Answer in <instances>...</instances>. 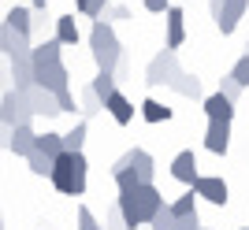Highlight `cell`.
<instances>
[{
  "instance_id": "1",
  "label": "cell",
  "mask_w": 249,
  "mask_h": 230,
  "mask_svg": "<svg viewBox=\"0 0 249 230\" xmlns=\"http://www.w3.org/2000/svg\"><path fill=\"white\" fill-rule=\"evenodd\" d=\"M30 67H34V85H41L45 93L71 89V71L63 63V45L56 37H49V41L30 49Z\"/></svg>"
},
{
  "instance_id": "2",
  "label": "cell",
  "mask_w": 249,
  "mask_h": 230,
  "mask_svg": "<svg viewBox=\"0 0 249 230\" xmlns=\"http://www.w3.org/2000/svg\"><path fill=\"white\" fill-rule=\"evenodd\" d=\"M115 208L123 215V227L126 230H142L153 223V215L164 208V193L149 182V186H138V189H119L115 197Z\"/></svg>"
},
{
  "instance_id": "3",
  "label": "cell",
  "mask_w": 249,
  "mask_h": 230,
  "mask_svg": "<svg viewBox=\"0 0 249 230\" xmlns=\"http://www.w3.org/2000/svg\"><path fill=\"white\" fill-rule=\"evenodd\" d=\"M49 178L63 197H82L86 178H89V160H86V152H63V156H56Z\"/></svg>"
},
{
  "instance_id": "4",
  "label": "cell",
  "mask_w": 249,
  "mask_h": 230,
  "mask_svg": "<svg viewBox=\"0 0 249 230\" xmlns=\"http://www.w3.org/2000/svg\"><path fill=\"white\" fill-rule=\"evenodd\" d=\"M89 56H93L97 71H115V63H119V56H123V45H119V37H115V26L104 19H93V26H89Z\"/></svg>"
},
{
  "instance_id": "5",
  "label": "cell",
  "mask_w": 249,
  "mask_h": 230,
  "mask_svg": "<svg viewBox=\"0 0 249 230\" xmlns=\"http://www.w3.org/2000/svg\"><path fill=\"white\" fill-rule=\"evenodd\" d=\"M34 112L19 89H4L0 93V130H15V126H30Z\"/></svg>"
},
{
  "instance_id": "6",
  "label": "cell",
  "mask_w": 249,
  "mask_h": 230,
  "mask_svg": "<svg viewBox=\"0 0 249 230\" xmlns=\"http://www.w3.org/2000/svg\"><path fill=\"white\" fill-rule=\"evenodd\" d=\"M178 74H182L178 52L164 49V52H156L153 60H149V67H145V85H167V89H171V82H175Z\"/></svg>"
},
{
  "instance_id": "7",
  "label": "cell",
  "mask_w": 249,
  "mask_h": 230,
  "mask_svg": "<svg viewBox=\"0 0 249 230\" xmlns=\"http://www.w3.org/2000/svg\"><path fill=\"white\" fill-rule=\"evenodd\" d=\"M194 197L197 200H208V204H216V208H223L227 204V197H231V189H227V182L219 175H197V182H194Z\"/></svg>"
},
{
  "instance_id": "8",
  "label": "cell",
  "mask_w": 249,
  "mask_h": 230,
  "mask_svg": "<svg viewBox=\"0 0 249 230\" xmlns=\"http://www.w3.org/2000/svg\"><path fill=\"white\" fill-rule=\"evenodd\" d=\"M115 167H130L138 175V182L142 186H149L153 182V175H156V160L149 156L145 148H130V152H123V156L115 160Z\"/></svg>"
},
{
  "instance_id": "9",
  "label": "cell",
  "mask_w": 249,
  "mask_h": 230,
  "mask_svg": "<svg viewBox=\"0 0 249 230\" xmlns=\"http://www.w3.org/2000/svg\"><path fill=\"white\" fill-rule=\"evenodd\" d=\"M164 30H167V37H164V49L178 52V49L186 45V11L171 4V8L164 11Z\"/></svg>"
},
{
  "instance_id": "10",
  "label": "cell",
  "mask_w": 249,
  "mask_h": 230,
  "mask_svg": "<svg viewBox=\"0 0 249 230\" xmlns=\"http://www.w3.org/2000/svg\"><path fill=\"white\" fill-rule=\"evenodd\" d=\"M246 11H249V0H223V8H219V15H216L219 33H223V37L234 33V30H238V22L246 19Z\"/></svg>"
},
{
  "instance_id": "11",
  "label": "cell",
  "mask_w": 249,
  "mask_h": 230,
  "mask_svg": "<svg viewBox=\"0 0 249 230\" xmlns=\"http://www.w3.org/2000/svg\"><path fill=\"white\" fill-rule=\"evenodd\" d=\"M197 175H201V164H197V156H194V148H182V152L171 160V178L182 182V186H194Z\"/></svg>"
},
{
  "instance_id": "12",
  "label": "cell",
  "mask_w": 249,
  "mask_h": 230,
  "mask_svg": "<svg viewBox=\"0 0 249 230\" xmlns=\"http://www.w3.org/2000/svg\"><path fill=\"white\" fill-rule=\"evenodd\" d=\"M30 37H22V33H15L8 26V22H0V56L4 60H11V56H30Z\"/></svg>"
},
{
  "instance_id": "13",
  "label": "cell",
  "mask_w": 249,
  "mask_h": 230,
  "mask_svg": "<svg viewBox=\"0 0 249 230\" xmlns=\"http://www.w3.org/2000/svg\"><path fill=\"white\" fill-rule=\"evenodd\" d=\"M205 148L212 152V156H227V148H231V123H212V119H208Z\"/></svg>"
},
{
  "instance_id": "14",
  "label": "cell",
  "mask_w": 249,
  "mask_h": 230,
  "mask_svg": "<svg viewBox=\"0 0 249 230\" xmlns=\"http://www.w3.org/2000/svg\"><path fill=\"white\" fill-rule=\"evenodd\" d=\"M22 97H26V104H30L34 115H45V119H56V115H60V108H56V97L45 93L41 85H30Z\"/></svg>"
},
{
  "instance_id": "15",
  "label": "cell",
  "mask_w": 249,
  "mask_h": 230,
  "mask_svg": "<svg viewBox=\"0 0 249 230\" xmlns=\"http://www.w3.org/2000/svg\"><path fill=\"white\" fill-rule=\"evenodd\" d=\"M8 74H11V89L26 93L34 85V67H30V56H11L8 60Z\"/></svg>"
},
{
  "instance_id": "16",
  "label": "cell",
  "mask_w": 249,
  "mask_h": 230,
  "mask_svg": "<svg viewBox=\"0 0 249 230\" xmlns=\"http://www.w3.org/2000/svg\"><path fill=\"white\" fill-rule=\"evenodd\" d=\"M104 112L112 115L119 126H130V123H134V104H130V97H126L123 89H115V93L104 100Z\"/></svg>"
},
{
  "instance_id": "17",
  "label": "cell",
  "mask_w": 249,
  "mask_h": 230,
  "mask_svg": "<svg viewBox=\"0 0 249 230\" xmlns=\"http://www.w3.org/2000/svg\"><path fill=\"white\" fill-rule=\"evenodd\" d=\"M34 126H15V130H8V137H4V148H11V152H15V156H30L34 152Z\"/></svg>"
},
{
  "instance_id": "18",
  "label": "cell",
  "mask_w": 249,
  "mask_h": 230,
  "mask_svg": "<svg viewBox=\"0 0 249 230\" xmlns=\"http://www.w3.org/2000/svg\"><path fill=\"white\" fill-rule=\"evenodd\" d=\"M201 108H205V115L212 119V123H231V119H234V112H238V108L231 104V100H227L223 93L205 97V100H201Z\"/></svg>"
},
{
  "instance_id": "19",
  "label": "cell",
  "mask_w": 249,
  "mask_h": 230,
  "mask_svg": "<svg viewBox=\"0 0 249 230\" xmlns=\"http://www.w3.org/2000/svg\"><path fill=\"white\" fill-rule=\"evenodd\" d=\"M34 152H41V156H49V160L63 156V134H56V130L37 134V137H34Z\"/></svg>"
},
{
  "instance_id": "20",
  "label": "cell",
  "mask_w": 249,
  "mask_h": 230,
  "mask_svg": "<svg viewBox=\"0 0 249 230\" xmlns=\"http://www.w3.org/2000/svg\"><path fill=\"white\" fill-rule=\"evenodd\" d=\"M138 112H142V119H145V123H167V119H171V108L164 104V100H156V97H145V100H142V108H138Z\"/></svg>"
},
{
  "instance_id": "21",
  "label": "cell",
  "mask_w": 249,
  "mask_h": 230,
  "mask_svg": "<svg viewBox=\"0 0 249 230\" xmlns=\"http://www.w3.org/2000/svg\"><path fill=\"white\" fill-rule=\"evenodd\" d=\"M4 22H8L15 33H22V37H30V22H34V11L22 8V4H15V8H8V15H4Z\"/></svg>"
},
{
  "instance_id": "22",
  "label": "cell",
  "mask_w": 249,
  "mask_h": 230,
  "mask_svg": "<svg viewBox=\"0 0 249 230\" xmlns=\"http://www.w3.org/2000/svg\"><path fill=\"white\" fill-rule=\"evenodd\" d=\"M86 137H89V123L78 119V123L63 134V152H82V148H86Z\"/></svg>"
},
{
  "instance_id": "23",
  "label": "cell",
  "mask_w": 249,
  "mask_h": 230,
  "mask_svg": "<svg viewBox=\"0 0 249 230\" xmlns=\"http://www.w3.org/2000/svg\"><path fill=\"white\" fill-rule=\"evenodd\" d=\"M56 41L60 45H78L82 41V30H78L74 15H60V19H56Z\"/></svg>"
},
{
  "instance_id": "24",
  "label": "cell",
  "mask_w": 249,
  "mask_h": 230,
  "mask_svg": "<svg viewBox=\"0 0 249 230\" xmlns=\"http://www.w3.org/2000/svg\"><path fill=\"white\" fill-rule=\"evenodd\" d=\"M171 89H175L178 97H186V100H201V78H197V74H190V71L178 74L175 82H171Z\"/></svg>"
},
{
  "instance_id": "25",
  "label": "cell",
  "mask_w": 249,
  "mask_h": 230,
  "mask_svg": "<svg viewBox=\"0 0 249 230\" xmlns=\"http://www.w3.org/2000/svg\"><path fill=\"white\" fill-rule=\"evenodd\" d=\"M89 89H93V97L104 104V100H108V97H112L115 89H119V85H115V74H108V71H97V74H93V82H89Z\"/></svg>"
},
{
  "instance_id": "26",
  "label": "cell",
  "mask_w": 249,
  "mask_h": 230,
  "mask_svg": "<svg viewBox=\"0 0 249 230\" xmlns=\"http://www.w3.org/2000/svg\"><path fill=\"white\" fill-rule=\"evenodd\" d=\"M49 22H56V19H49V11H34V22H30V45L37 41H49L45 33H49Z\"/></svg>"
},
{
  "instance_id": "27",
  "label": "cell",
  "mask_w": 249,
  "mask_h": 230,
  "mask_svg": "<svg viewBox=\"0 0 249 230\" xmlns=\"http://www.w3.org/2000/svg\"><path fill=\"white\" fill-rule=\"evenodd\" d=\"M167 208H171V215H175V219H182V215H194V212H197V197H194V189H190V193H182L178 200H171Z\"/></svg>"
},
{
  "instance_id": "28",
  "label": "cell",
  "mask_w": 249,
  "mask_h": 230,
  "mask_svg": "<svg viewBox=\"0 0 249 230\" xmlns=\"http://www.w3.org/2000/svg\"><path fill=\"white\" fill-rule=\"evenodd\" d=\"M78 112H82V119H86V123H89V115L104 112V104L93 97V89H89V85H86V89H82V97H78Z\"/></svg>"
},
{
  "instance_id": "29",
  "label": "cell",
  "mask_w": 249,
  "mask_h": 230,
  "mask_svg": "<svg viewBox=\"0 0 249 230\" xmlns=\"http://www.w3.org/2000/svg\"><path fill=\"white\" fill-rule=\"evenodd\" d=\"M231 78H234L242 89H249V52H242L238 60H234V67H231Z\"/></svg>"
},
{
  "instance_id": "30",
  "label": "cell",
  "mask_w": 249,
  "mask_h": 230,
  "mask_svg": "<svg viewBox=\"0 0 249 230\" xmlns=\"http://www.w3.org/2000/svg\"><path fill=\"white\" fill-rule=\"evenodd\" d=\"M26 164H30V171H34L37 178H49V175H52V160L41 156V152H30V156H26Z\"/></svg>"
},
{
  "instance_id": "31",
  "label": "cell",
  "mask_w": 249,
  "mask_h": 230,
  "mask_svg": "<svg viewBox=\"0 0 249 230\" xmlns=\"http://www.w3.org/2000/svg\"><path fill=\"white\" fill-rule=\"evenodd\" d=\"M74 8L82 11V15H89V19H101L104 8H108V0H74Z\"/></svg>"
},
{
  "instance_id": "32",
  "label": "cell",
  "mask_w": 249,
  "mask_h": 230,
  "mask_svg": "<svg viewBox=\"0 0 249 230\" xmlns=\"http://www.w3.org/2000/svg\"><path fill=\"white\" fill-rule=\"evenodd\" d=\"M149 230H178V227H175V215H171V208H167V204H164V208H160V212L153 215Z\"/></svg>"
},
{
  "instance_id": "33",
  "label": "cell",
  "mask_w": 249,
  "mask_h": 230,
  "mask_svg": "<svg viewBox=\"0 0 249 230\" xmlns=\"http://www.w3.org/2000/svg\"><path fill=\"white\" fill-rule=\"evenodd\" d=\"M216 93H223L231 100V104H238V97H242V85L234 82V78H231V74H223V78H219V89Z\"/></svg>"
},
{
  "instance_id": "34",
  "label": "cell",
  "mask_w": 249,
  "mask_h": 230,
  "mask_svg": "<svg viewBox=\"0 0 249 230\" xmlns=\"http://www.w3.org/2000/svg\"><path fill=\"white\" fill-rule=\"evenodd\" d=\"M74 230H104V227H101V219H97L86 204H78V227H74Z\"/></svg>"
},
{
  "instance_id": "35",
  "label": "cell",
  "mask_w": 249,
  "mask_h": 230,
  "mask_svg": "<svg viewBox=\"0 0 249 230\" xmlns=\"http://www.w3.org/2000/svg\"><path fill=\"white\" fill-rule=\"evenodd\" d=\"M112 74H115V85H126V82H130V56H126V52L119 56V63H115Z\"/></svg>"
},
{
  "instance_id": "36",
  "label": "cell",
  "mask_w": 249,
  "mask_h": 230,
  "mask_svg": "<svg viewBox=\"0 0 249 230\" xmlns=\"http://www.w3.org/2000/svg\"><path fill=\"white\" fill-rule=\"evenodd\" d=\"M52 97H56V108H60V115L63 112H78V104H74V97H71V89H60V93H52Z\"/></svg>"
},
{
  "instance_id": "37",
  "label": "cell",
  "mask_w": 249,
  "mask_h": 230,
  "mask_svg": "<svg viewBox=\"0 0 249 230\" xmlns=\"http://www.w3.org/2000/svg\"><path fill=\"white\" fill-rule=\"evenodd\" d=\"M101 227H104V230H126V227H123V215H119V208H115V204L104 212V223H101Z\"/></svg>"
},
{
  "instance_id": "38",
  "label": "cell",
  "mask_w": 249,
  "mask_h": 230,
  "mask_svg": "<svg viewBox=\"0 0 249 230\" xmlns=\"http://www.w3.org/2000/svg\"><path fill=\"white\" fill-rule=\"evenodd\" d=\"M178 230H201V215L194 212V215H182V219H175Z\"/></svg>"
},
{
  "instance_id": "39",
  "label": "cell",
  "mask_w": 249,
  "mask_h": 230,
  "mask_svg": "<svg viewBox=\"0 0 249 230\" xmlns=\"http://www.w3.org/2000/svg\"><path fill=\"white\" fill-rule=\"evenodd\" d=\"M167 8H171V0H145V11H153V15H164Z\"/></svg>"
},
{
  "instance_id": "40",
  "label": "cell",
  "mask_w": 249,
  "mask_h": 230,
  "mask_svg": "<svg viewBox=\"0 0 249 230\" xmlns=\"http://www.w3.org/2000/svg\"><path fill=\"white\" fill-rule=\"evenodd\" d=\"M11 89V74H8V60H0V93Z\"/></svg>"
},
{
  "instance_id": "41",
  "label": "cell",
  "mask_w": 249,
  "mask_h": 230,
  "mask_svg": "<svg viewBox=\"0 0 249 230\" xmlns=\"http://www.w3.org/2000/svg\"><path fill=\"white\" fill-rule=\"evenodd\" d=\"M30 11H49V0H30Z\"/></svg>"
},
{
  "instance_id": "42",
  "label": "cell",
  "mask_w": 249,
  "mask_h": 230,
  "mask_svg": "<svg viewBox=\"0 0 249 230\" xmlns=\"http://www.w3.org/2000/svg\"><path fill=\"white\" fill-rule=\"evenodd\" d=\"M219 8H223V0H208V11H212V19L219 15Z\"/></svg>"
},
{
  "instance_id": "43",
  "label": "cell",
  "mask_w": 249,
  "mask_h": 230,
  "mask_svg": "<svg viewBox=\"0 0 249 230\" xmlns=\"http://www.w3.org/2000/svg\"><path fill=\"white\" fill-rule=\"evenodd\" d=\"M4 137H8V130H0V148H4Z\"/></svg>"
},
{
  "instance_id": "44",
  "label": "cell",
  "mask_w": 249,
  "mask_h": 230,
  "mask_svg": "<svg viewBox=\"0 0 249 230\" xmlns=\"http://www.w3.org/2000/svg\"><path fill=\"white\" fill-rule=\"evenodd\" d=\"M0 230H4V219H0Z\"/></svg>"
},
{
  "instance_id": "45",
  "label": "cell",
  "mask_w": 249,
  "mask_h": 230,
  "mask_svg": "<svg viewBox=\"0 0 249 230\" xmlns=\"http://www.w3.org/2000/svg\"><path fill=\"white\" fill-rule=\"evenodd\" d=\"M201 230H212V227H201Z\"/></svg>"
},
{
  "instance_id": "46",
  "label": "cell",
  "mask_w": 249,
  "mask_h": 230,
  "mask_svg": "<svg viewBox=\"0 0 249 230\" xmlns=\"http://www.w3.org/2000/svg\"><path fill=\"white\" fill-rule=\"evenodd\" d=\"M238 230H249V227H238Z\"/></svg>"
}]
</instances>
